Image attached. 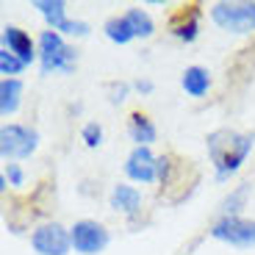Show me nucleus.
<instances>
[{"label": "nucleus", "mask_w": 255, "mask_h": 255, "mask_svg": "<svg viewBox=\"0 0 255 255\" xmlns=\"http://www.w3.org/2000/svg\"><path fill=\"white\" fill-rule=\"evenodd\" d=\"M255 147L253 133H242L233 128H217L205 136V150H208L211 166H214V178L219 183L230 180L233 175L242 169V164L250 158Z\"/></svg>", "instance_id": "f257e3e1"}, {"label": "nucleus", "mask_w": 255, "mask_h": 255, "mask_svg": "<svg viewBox=\"0 0 255 255\" xmlns=\"http://www.w3.org/2000/svg\"><path fill=\"white\" fill-rule=\"evenodd\" d=\"M36 45H39V70H42V75H53V72L70 75V72H75L78 50L67 42V36L45 28L36 36Z\"/></svg>", "instance_id": "f03ea898"}, {"label": "nucleus", "mask_w": 255, "mask_h": 255, "mask_svg": "<svg viewBox=\"0 0 255 255\" xmlns=\"http://www.w3.org/2000/svg\"><path fill=\"white\" fill-rule=\"evenodd\" d=\"M211 22L225 33L250 36L255 33V3L253 0H219L208 6Z\"/></svg>", "instance_id": "7ed1b4c3"}, {"label": "nucleus", "mask_w": 255, "mask_h": 255, "mask_svg": "<svg viewBox=\"0 0 255 255\" xmlns=\"http://www.w3.org/2000/svg\"><path fill=\"white\" fill-rule=\"evenodd\" d=\"M39 147V130L22 122H6L0 128V155L6 164L25 161L36 153Z\"/></svg>", "instance_id": "20e7f679"}, {"label": "nucleus", "mask_w": 255, "mask_h": 255, "mask_svg": "<svg viewBox=\"0 0 255 255\" xmlns=\"http://www.w3.org/2000/svg\"><path fill=\"white\" fill-rule=\"evenodd\" d=\"M31 247L36 255H67L72 250L70 228L56 219H45L31 230Z\"/></svg>", "instance_id": "39448f33"}, {"label": "nucleus", "mask_w": 255, "mask_h": 255, "mask_svg": "<svg viewBox=\"0 0 255 255\" xmlns=\"http://www.w3.org/2000/svg\"><path fill=\"white\" fill-rule=\"evenodd\" d=\"M208 233L211 239L225 242L230 247H255V219L247 217H217Z\"/></svg>", "instance_id": "423d86ee"}, {"label": "nucleus", "mask_w": 255, "mask_h": 255, "mask_svg": "<svg viewBox=\"0 0 255 255\" xmlns=\"http://www.w3.org/2000/svg\"><path fill=\"white\" fill-rule=\"evenodd\" d=\"M70 239H72V250L78 255H100L103 250L109 247L111 233L97 219H78L70 228Z\"/></svg>", "instance_id": "0eeeda50"}, {"label": "nucleus", "mask_w": 255, "mask_h": 255, "mask_svg": "<svg viewBox=\"0 0 255 255\" xmlns=\"http://www.w3.org/2000/svg\"><path fill=\"white\" fill-rule=\"evenodd\" d=\"M122 169H125V178L133 183H158V155L153 153V147H133L128 153Z\"/></svg>", "instance_id": "6e6552de"}, {"label": "nucleus", "mask_w": 255, "mask_h": 255, "mask_svg": "<svg viewBox=\"0 0 255 255\" xmlns=\"http://www.w3.org/2000/svg\"><path fill=\"white\" fill-rule=\"evenodd\" d=\"M0 50L17 56L25 67H31L33 61H39L36 39H33L25 28H19V25H3V31H0Z\"/></svg>", "instance_id": "1a4fd4ad"}, {"label": "nucleus", "mask_w": 255, "mask_h": 255, "mask_svg": "<svg viewBox=\"0 0 255 255\" xmlns=\"http://www.w3.org/2000/svg\"><path fill=\"white\" fill-rule=\"evenodd\" d=\"M109 205L122 214L128 222H133V219L141 217V205H144V197H141V191L130 183H117L109 194Z\"/></svg>", "instance_id": "9d476101"}, {"label": "nucleus", "mask_w": 255, "mask_h": 255, "mask_svg": "<svg viewBox=\"0 0 255 255\" xmlns=\"http://www.w3.org/2000/svg\"><path fill=\"white\" fill-rule=\"evenodd\" d=\"M169 33L178 39L180 45H194L200 39V8L197 6L180 8L172 17V22H169Z\"/></svg>", "instance_id": "9b49d317"}, {"label": "nucleus", "mask_w": 255, "mask_h": 255, "mask_svg": "<svg viewBox=\"0 0 255 255\" xmlns=\"http://www.w3.org/2000/svg\"><path fill=\"white\" fill-rule=\"evenodd\" d=\"M128 136H130L133 147H153L155 141H158V128H155V122L147 114L136 111V114H130V120H128Z\"/></svg>", "instance_id": "f8f14e48"}, {"label": "nucleus", "mask_w": 255, "mask_h": 255, "mask_svg": "<svg viewBox=\"0 0 255 255\" xmlns=\"http://www.w3.org/2000/svg\"><path fill=\"white\" fill-rule=\"evenodd\" d=\"M180 89L189 97H194V100L205 97L211 92V72L205 70V67H200V64L186 67V70L180 72Z\"/></svg>", "instance_id": "ddd939ff"}, {"label": "nucleus", "mask_w": 255, "mask_h": 255, "mask_svg": "<svg viewBox=\"0 0 255 255\" xmlns=\"http://www.w3.org/2000/svg\"><path fill=\"white\" fill-rule=\"evenodd\" d=\"M22 95H25V86L19 78H0V114L14 117L22 106Z\"/></svg>", "instance_id": "4468645a"}, {"label": "nucleus", "mask_w": 255, "mask_h": 255, "mask_svg": "<svg viewBox=\"0 0 255 255\" xmlns=\"http://www.w3.org/2000/svg\"><path fill=\"white\" fill-rule=\"evenodd\" d=\"M33 8L42 14L47 28H50V31H58V33H61L64 28H67V22L72 19L64 0H33Z\"/></svg>", "instance_id": "2eb2a0df"}, {"label": "nucleus", "mask_w": 255, "mask_h": 255, "mask_svg": "<svg viewBox=\"0 0 255 255\" xmlns=\"http://www.w3.org/2000/svg\"><path fill=\"white\" fill-rule=\"evenodd\" d=\"M250 194H253V183H239L219 205V217H242V208L247 205Z\"/></svg>", "instance_id": "dca6fc26"}, {"label": "nucleus", "mask_w": 255, "mask_h": 255, "mask_svg": "<svg viewBox=\"0 0 255 255\" xmlns=\"http://www.w3.org/2000/svg\"><path fill=\"white\" fill-rule=\"evenodd\" d=\"M125 19H128V25L133 28V36H136V39H150V36L155 33V19L150 17V14H147L141 6L128 8V11H125Z\"/></svg>", "instance_id": "f3484780"}, {"label": "nucleus", "mask_w": 255, "mask_h": 255, "mask_svg": "<svg viewBox=\"0 0 255 255\" xmlns=\"http://www.w3.org/2000/svg\"><path fill=\"white\" fill-rule=\"evenodd\" d=\"M103 33L109 36V42H114V45H130L133 42V28L128 25V19H125V14H120V17H111V19H106V25H103Z\"/></svg>", "instance_id": "a211bd4d"}, {"label": "nucleus", "mask_w": 255, "mask_h": 255, "mask_svg": "<svg viewBox=\"0 0 255 255\" xmlns=\"http://www.w3.org/2000/svg\"><path fill=\"white\" fill-rule=\"evenodd\" d=\"M25 70H28V67L19 61L17 56L0 50V75H3V78H17V75H22Z\"/></svg>", "instance_id": "6ab92c4d"}, {"label": "nucleus", "mask_w": 255, "mask_h": 255, "mask_svg": "<svg viewBox=\"0 0 255 255\" xmlns=\"http://www.w3.org/2000/svg\"><path fill=\"white\" fill-rule=\"evenodd\" d=\"M103 139H106V133H103L100 122H86V125L81 128V141L89 147V150H97V147L103 144Z\"/></svg>", "instance_id": "aec40b11"}, {"label": "nucleus", "mask_w": 255, "mask_h": 255, "mask_svg": "<svg viewBox=\"0 0 255 255\" xmlns=\"http://www.w3.org/2000/svg\"><path fill=\"white\" fill-rule=\"evenodd\" d=\"M130 89H133V83H128V81H111L109 86H106L109 103H111V106H122V103L128 100V95H130Z\"/></svg>", "instance_id": "412c9836"}, {"label": "nucleus", "mask_w": 255, "mask_h": 255, "mask_svg": "<svg viewBox=\"0 0 255 255\" xmlns=\"http://www.w3.org/2000/svg\"><path fill=\"white\" fill-rule=\"evenodd\" d=\"M0 175L8 180V186H11V189H22V186H25V169H22L19 164H6Z\"/></svg>", "instance_id": "4be33fe9"}, {"label": "nucleus", "mask_w": 255, "mask_h": 255, "mask_svg": "<svg viewBox=\"0 0 255 255\" xmlns=\"http://www.w3.org/2000/svg\"><path fill=\"white\" fill-rule=\"evenodd\" d=\"M133 92H139V95H153L155 83L150 81V78H136V81H133Z\"/></svg>", "instance_id": "5701e85b"}]
</instances>
